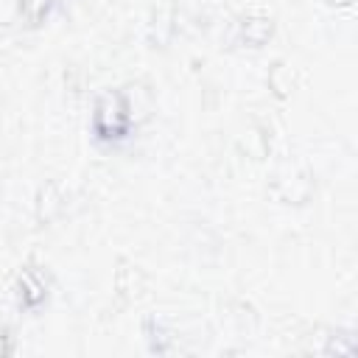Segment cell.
<instances>
[{"instance_id": "cell-2", "label": "cell", "mask_w": 358, "mask_h": 358, "mask_svg": "<svg viewBox=\"0 0 358 358\" xmlns=\"http://www.w3.org/2000/svg\"><path fill=\"white\" fill-rule=\"evenodd\" d=\"M20 288H22L20 296H22V305L25 308H36L45 299V285H42V280H36L34 271H25L20 277Z\"/></svg>"}, {"instance_id": "cell-5", "label": "cell", "mask_w": 358, "mask_h": 358, "mask_svg": "<svg viewBox=\"0 0 358 358\" xmlns=\"http://www.w3.org/2000/svg\"><path fill=\"white\" fill-rule=\"evenodd\" d=\"M11 350V344H8V336H6V330H0V355H6Z\"/></svg>"}, {"instance_id": "cell-3", "label": "cell", "mask_w": 358, "mask_h": 358, "mask_svg": "<svg viewBox=\"0 0 358 358\" xmlns=\"http://www.w3.org/2000/svg\"><path fill=\"white\" fill-rule=\"evenodd\" d=\"M268 34H271V22L268 20H246V25H243V39L252 42V45H260Z\"/></svg>"}, {"instance_id": "cell-4", "label": "cell", "mask_w": 358, "mask_h": 358, "mask_svg": "<svg viewBox=\"0 0 358 358\" xmlns=\"http://www.w3.org/2000/svg\"><path fill=\"white\" fill-rule=\"evenodd\" d=\"M48 3L50 0H20V14L28 20V22H39L48 11Z\"/></svg>"}, {"instance_id": "cell-1", "label": "cell", "mask_w": 358, "mask_h": 358, "mask_svg": "<svg viewBox=\"0 0 358 358\" xmlns=\"http://www.w3.org/2000/svg\"><path fill=\"white\" fill-rule=\"evenodd\" d=\"M126 123H129V115H126L123 98L117 92H106L95 109V129L103 137H117L126 129Z\"/></svg>"}]
</instances>
